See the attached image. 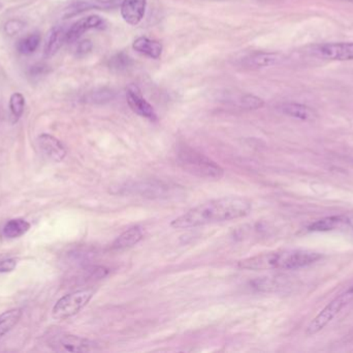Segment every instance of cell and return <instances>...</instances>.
<instances>
[{"instance_id": "obj_1", "label": "cell", "mask_w": 353, "mask_h": 353, "mask_svg": "<svg viewBox=\"0 0 353 353\" xmlns=\"http://www.w3.org/2000/svg\"><path fill=\"white\" fill-rule=\"evenodd\" d=\"M252 210L250 201L244 197L229 196L207 201L174 219L170 226L189 229L215 223L227 222L248 216Z\"/></svg>"}, {"instance_id": "obj_2", "label": "cell", "mask_w": 353, "mask_h": 353, "mask_svg": "<svg viewBox=\"0 0 353 353\" xmlns=\"http://www.w3.org/2000/svg\"><path fill=\"white\" fill-rule=\"evenodd\" d=\"M322 254L304 249H286V251L270 252L244 259L239 263V267L251 271H267V269H302L313 265L322 259Z\"/></svg>"}, {"instance_id": "obj_3", "label": "cell", "mask_w": 353, "mask_h": 353, "mask_svg": "<svg viewBox=\"0 0 353 353\" xmlns=\"http://www.w3.org/2000/svg\"><path fill=\"white\" fill-rule=\"evenodd\" d=\"M178 162L184 171L206 180H220L224 170L210 158L189 146H181L178 150Z\"/></svg>"}, {"instance_id": "obj_4", "label": "cell", "mask_w": 353, "mask_h": 353, "mask_svg": "<svg viewBox=\"0 0 353 353\" xmlns=\"http://www.w3.org/2000/svg\"><path fill=\"white\" fill-rule=\"evenodd\" d=\"M352 300L353 286H351L348 289L336 296L332 302H328V305L316 315V317L308 326L306 334L309 337L314 336L322 332Z\"/></svg>"}, {"instance_id": "obj_5", "label": "cell", "mask_w": 353, "mask_h": 353, "mask_svg": "<svg viewBox=\"0 0 353 353\" xmlns=\"http://www.w3.org/2000/svg\"><path fill=\"white\" fill-rule=\"evenodd\" d=\"M93 295H94V290L91 288L66 294L53 307V318L56 320H64L77 315L81 310L88 305Z\"/></svg>"}, {"instance_id": "obj_6", "label": "cell", "mask_w": 353, "mask_h": 353, "mask_svg": "<svg viewBox=\"0 0 353 353\" xmlns=\"http://www.w3.org/2000/svg\"><path fill=\"white\" fill-rule=\"evenodd\" d=\"M49 344L60 352H89L96 348V344L92 341L70 334H54Z\"/></svg>"}, {"instance_id": "obj_7", "label": "cell", "mask_w": 353, "mask_h": 353, "mask_svg": "<svg viewBox=\"0 0 353 353\" xmlns=\"http://www.w3.org/2000/svg\"><path fill=\"white\" fill-rule=\"evenodd\" d=\"M127 99L129 107L133 112L137 113L140 117H145L151 121H156L158 119L157 114L153 107L146 101L145 97L142 95L141 89L135 84H131L127 89Z\"/></svg>"}, {"instance_id": "obj_8", "label": "cell", "mask_w": 353, "mask_h": 353, "mask_svg": "<svg viewBox=\"0 0 353 353\" xmlns=\"http://www.w3.org/2000/svg\"><path fill=\"white\" fill-rule=\"evenodd\" d=\"M316 52L324 60H338V62L353 60V42H328L318 47Z\"/></svg>"}, {"instance_id": "obj_9", "label": "cell", "mask_w": 353, "mask_h": 353, "mask_svg": "<svg viewBox=\"0 0 353 353\" xmlns=\"http://www.w3.org/2000/svg\"><path fill=\"white\" fill-rule=\"evenodd\" d=\"M123 0H79L77 3L66 10V17L79 15L90 10H99V11H109L120 7Z\"/></svg>"}, {"instance_id": "obj_10", "label": "cell", "mask_w": 353, "mask_h": 353, "mask_svg": "<svg viewBox=\"0 0 353 353\" xmlns=\"http://www.w3.org/2000/svg\"><path fill=\"white\" fill-rule=\"evenodd\" d=\"M38 144H40L42 154L48 159L52 160L53 162H56V163L64 161V158L66 157V154H68L64 144L54 136L49 135V134L40 135L38 138Z\"/></svg>"}, {"instance_id": "obj_11", "label": "cell", "mask_w": 353, "mask_h": 353, "mask_svg": "<svg viewBox=\"0 0 353 353\" xmlns=\"http://www.w3.org/2000/svg\"><path fill=\"white\" fill-rule=\"evenodd\" d=\"M105 27V21L99 16H89L83 18L74 24L66 32V42H74L81 38L85 32L90 29H101Z\"/></svg>"}, {"instance_id": "obj_12", "label": "cell", "mask_w": 353, "mask_h": 353, "mask_svg": "<svg viewBox=\"0 0 353 353\" xmlns=\"http://www.w3.org/2000/svg\"><path fill=\"white\" fill-rule=\"evenodd\" d=\"M147 7V0H123L121 15L127 23L138 25L143 20Z\"/></svg>"}, {"instance_id": "obj_13", "label": "cell", "mask_w": 353, "mask_h": 353, "mask_svg": "<svg viewBox=\"0 0 353 353\" xmlns=\"http://www.w3.org/2000/svg\"><path fill=\"white\" fill-rule=\"evenodd\" d=\"M282 60L283 56L277 52H255L245 58L244 64L250 69L269 68L276 66Z\"/></svg>"}, {"instance_id": "obj_14", "label": "cell", "mask_w": 353, "mask_h": 353, "mask_svg": "<svg viewBox=\"0 0 353 353\" xmlns=\"http://www.w3.org/2000/svg\"><path fill=\"white\" fill-rule=\"evenodd\" d=\"M279 110L287 117L302 121H313L317 117L315 110L299 103H284Z\"/></svg>"}, {"instance_id": "obj_15", "label": "cell", "mask_w": 353, "mask_h": 353, "mask_svg": "<svg viewBox=\"0 0 353 353\" xmlns=\"http://www.w3.org/2000/svg\"><path fill=\"white\" fill-rule=\"evenodd\" d=\"M66 32L64 27H55L49 32L44 44V56L51 58L59 51V49L66 42Z\"/></svg>"}, {"instance_id": "obj_16", "label": "cell", "mask_w": 353, "mask_h": 353, "mask_svg": "<svg viewBox=\"0 0 353 353\" xmlns=\"http://www.w3.org/2000/svg\"><path fill=\"white\" fill-rule=\"evenodd\" d=\"M133 48L139 53L148 58L158 60L161 56L162 45L157 40H150L146 36H140L133 42Z\"/></svg>"}, {"instance_id": "obj_17", "label": "cell", "mask_w": 353, "mask_h": 353, "mask_svg": "<svg viewBox=\"0 0 353 353\" xmlns=\"http://www.w3.org/2000/svg\"><path fill=\"white\" fill-rule=\"evenodd\" d=\"M144 239V230L140 226L131 227L127 231L119 235L117 239L114 241L113 249H125L127 247H133Z\"/></svg>"}, {"instance_id": "obj_18", "label": "cell", "mask_w": 353, "mask_h": 353, "mask_svg": "<svg viewBox=\"0 0 353 353\" xmlns=\"http://www.w3.org/2000/svg\"><path fill=\"white\" fill-rule=\"evenodd\" d=\"M22 315H23V311L19 308L3 312L0 315V339L11 332L19 324Z\"/></svg>"}, {"instance_id": "obj_19", "label": "cell", "mask_w": 353, "mask_h": 353, "mask_svg": "<svg viewBox=\"0 0 353 353\" xmlns=\"http://www.w3.org/2000/svg\"><path fill=\"white\" fill-rule=\"evenodd\" d=\"M29 222L24 220V219H13L10 220L3 227V234L7 239H14L22 236L29 231Z\"/></svg>"}, {"instance_id": "obj_20", "label": "cell", "mask_w": 353, "mask_h": 353, "mask_svg": "<svg viewBox=\"0 0 353 353\" xmlns=\"http://www.w3.org/2000/svg\"><path fill=\"white\" fill-rule=\"evenodd\" d=\"M344 222L342 217H326V218L320 219L316 222L312 223L308 230L314 231V232H324V231L334 230L337 227L340 226Z\"/></svg>"}, {"instance_id": "obj_21", "label": "cell", "mask_w": 353, "mask_h": 353, "mask_svg": "<svg viewBox=\"0 0 353 353\" xmlns=\"http://www.w3.org/2000/svg\"><path fill=\"white\" fill-rule=\"evenodd\" d=\"M115 97V91L107 87L103 88H97L91 91L87 95L86 102L91 104H105V103L111 102L112 99Z\"/></svg>"}, {"instance_id": "obj_22", "label": "cell", "mask_w": 353, "mask_h": 353, "mask_svg": "<svg viewBox=\"0 0 353 353\" xmlns=\"http://www.w3.org/2000/svg\"><path fill=\"white\" fill-rule=\"evenodd\" d=\"M131 64H133V60L125 52L115 54L109 60V69L112 71H116V72H122V71L127 70Z\"/></svg>"}, {"instance_id": "obj_23", "label": "cell", "mask_w": 353, "mask_h": 353, "mask_svg": "<svg viewBox=\"0 0 353 353\" xmlns=\"http://www.w3.org/2000/svg\"><path fill=\"white\" fill-rule=\"evenodd\" d=\"M40 42V36L38 34H30L27 38L20 40L19 44H18V50L22 54L29 56V54L34 53L36 51Z\"/></svg>"}, {"instance_id": "obj_24", "label": "cell", "mask_w": 353, "mask_h": 353, "mask_svg": "<svg viewBox=\"0 0 353 353\" xmlns=\"http://www.w3.org/2000/svg\"><path fill=\"white\" fill-rule=\"evenodd\" d=\"M24 106H25V99L23 95L19 93H14L10 99V109L16 121H18L23 114Z\"/></svg>"}, {"instance_id": "obj_25", "label": "cell", "mask_w": 353, "mask_h": 353, "mask_svg": "<svg viewBox=\"0 0 353 353\" xmlns=\"http://www.w3.org/2000/svg\"><path fill=\"white\" fill-rule=\"evenodd\" d=\"M265 105L263 99L253 95H245L239 101V106L246 110H257Z\"/></svg>"}, {"instance_id": "obj_26", "label": "cell", "mask_w": 353, "mask_h": 353, "mask_svg": "<svg viewBox=\"0 0 353 353\" xmlns=\"http://www.w3.org/2000/svg\"><path fill=\"white\" fill-rule=\"evenodd\" d=\"M24 25H25L24 22L20 21V20H11L5 24V30L9 36H14V34H19L23 29Z\"/></svg>"}, {"instance_id": "obj_27", "label": "cell", "mask_w": 353, "mask_h": 353, "mask_svg": "<svg viewBox=\"0 0 353 353\" xmlns=\"http://www.w3.org/2000/svg\"><path fill=\"white\" fill-rule=\"evenodd\" d=\"M17 267V260L15 258H8L0 260V273H10Z\"/></svg>"}, {"instance_id": "obj_28", "label": "cell", "mask_w": 353, "mask_h": 353, "mask_svg": "<svg viewBox=\"0 0 353 353\" xmlns=\"http://www.w3.org/2000/svg\"><path fill=\"white\" fill-rule=\"evenodd\" d=\"M91 49H92V42H91L90 40H82V42L78 45L77 53H78L79 56H85V54L89 53V52L91 51Z\"/></svg>"}, {"instance_id": "obj_29", "label": "cell", "mask_w": 353, "mask_h": 353, "mask_svg": "<svg viewBox=\"0 0 353 353\" xmlns=\"http://www.w3.org/2000/svg\"><path fill=\"white\" fill-rule=\"evenodd\" d=\"M261 3H275V1H280V0H259Z\"/></svg>"}, {"instance_id": "obj_30", "label": "cell", "mask_w": 353, "mask_h": 353, "mask_svg": "<svg viewBox=\"0 0 353 353\" xmlns=\"http://www.w3.org/2000/svg\"><path fill=\"white\" fill-rule=\"evenodd\" d=\"M347 222L349 223V225H350L351 228H352L353 230V218L352 219H348V221Z\"/></svg>"}, {"instance_id": "obj_31", "label": "cell", "mask_w": 353, "mask_h": 353, "mask_svg": "<svg viewBox=\"0 0 353 353\" xmlns=\"http://www.w3.org/2000/svg\"><path fill=\"white\" fill-rule=\"evenodd\" d=\"M346 1H348V3H353V0H346Z\"/></svg>"}, {"instance_id": "obj_32", "label": "cell", "mask_w": 353, "mask_h": 353, "mask_svg": "<svg viewBox=\"0 0 353 353\" xmlns=\"http://www.w3.org/2000/svg\"><path fill=\"white\" fill-rule=\"evenodd\" d=\"M0 9H1V3H0Z\"/></svg>"}]
</instances>
